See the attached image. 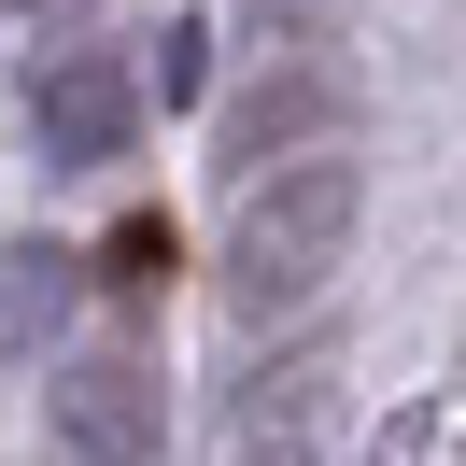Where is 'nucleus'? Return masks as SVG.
Here are the masks:
<instances>
[{"label":"nucleus","mask_w":466,"mask_h":466,"mask_svg":"<svg viewBox=\"0 0 466 466\" xmlns=\"http://www.w3.org/2000/svg\"><path fill=\"white\" fill-rule=\"evenodd\" d=\"M43 410H57V438H71L86 466H156V438H170L142 353H71V368L43 381Z\"/></svg>","instance_id":"nucleus-2"},{"label":"nucleus","mask_w":466,"mask_h":466,"mask_svg":"<svg viewBox=\"0 0 466 466\" xmlns=\"http://www.w3.org/2000/svg\"><path fill=\"white\" fill-rule=\"evenodd\" d=\"M424 452H438V410H396V424H381V452H368V466H424Z\"/></svg>","instance_id":"nucleus-7"},{"label":"nucleus","mask_w":466,"mask_h":466,"mask_svg":"<svg viewBox=\"0 0 466 466\" xmlns=\"http://www.w3.org/2000/svg\"><path fill=\"white\" fill-rule=\"evenodd\" d=\"M170 255H184V240H170V212H127V227L99 240V283H127V297H142V283H170Z\"/></svg>","instance_id":"nucleus-6"},{"label":"nucleus","mask_w":466,"mask_h":466,"mask_svg":"<svg viewBox=\"0 0 466 466\" xmlns=\"http://www.w3.org/2000/svg\"><path fill=\"white\" fill-rule=\"evenodd\" d=\"M339 424V353H283L227 396V466H311Z\"/></svg>","instance_id":"nucleus-3"},{"label":"nucleus","mask_w":466,"mask_h":466,"mask_svg":"<svg viewBox=\"0 0 466 466\" xmlns=\"http://www.w3.org/2000/svg\"><path fill=\"white\" fill-rule=\"evenodd\" d=\"M353 212H368V170H353L339 142L240 170L227 268H212V283H227V311H240V325H297V311H325V283L353 268Z\"/></svg>","instance_id":"nucleus-1"},{"label":"nucleus","mask_w":466,"mask_h":466,"mask_svg":"<svg viewBox=\"0 0 466 466\" xmlns=\"http://www.w3.org/2000/svg\"><path fill=\"white\" fill-rule=\"evenodd\" d=\"M99 156H127V86L86 57L43 86V170H99Z\"/></svg>","instance_id":"nucleus-4"},{"label":"nucleus","mask_w":466,"mask_h":466,"mask_svg":"<svg viewBox=\"0 0 466 466\" xmlns=\"http://www.w3.org/2000/svg\"><path fill=\"white\" fill-rule=\"evenodd\" d=\"M57 297H71V255H0V353L29 325H57Z\"/></svg>","instance_id":"nucleus-5"}]
</instances>
